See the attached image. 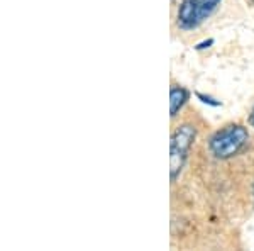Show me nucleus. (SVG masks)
<instances>
[{"label":"nucleus","mask_w":254,"mask_h":251,"mask_svg":"<svg viewBox=\"0 0 254 251\" xmlns=\"http://www.w3.org/2000/svg\"><path fill=\"white\" fill-rule=\"evenodd\" d=\"M249 131L243 124H229L219 129L208 139V150L217 160H229L239 155V151L248 145Z\"/></svg>","instance_id":"obj_1"},{"label":"nucleus","mask_w":254,"mask_h":251,"mask_svg":"<svg viewBox=\"0 0 254 251\" xmlns=\"http://www.w3.org/2000/svg\"><path fill=\"white\" fill-rule=\"evenodd\" d=\"M196 139V127L193 124H182L176 127V131L171 134L170 141V175L171 182H175L182 173L183 167L187 163L188 153L193 146Z\"/></svg>","instance_id":"obj_2"},{"label":"nucleus","mask_w":254,"mask_h":251,"mask_svg":"<svg viewBox=\"0 0 254 251\" xmlns=\"http://www.w3.org/2000/svg\"><path fill=\"white\" fill-rule=\"evenodd\" d=\"M176 24L182 31H191L202 24L198 10V0H182L176 14Z\"/></svg>","instance_id":"obj_3"},{"label":"nucleus","mask_w":254,"mask_h":251,"mask_svg":"<svg viewBox=\"0 0 254 251\" xmlns=\"http://www.w3.org/2000/svg\"><path fill=\"white\" fill-rule=\"evenodd\" d=\"M188 97H190V93H188L187 88L171 87V90H170V116L171 117L178 116V112L183 109V105L187 104Z\"/></svg>","instance_id":"obj_4"},{"label":"nucleus","mask_w":254,"mask_h":251,"mask_svg":"<svg viewBox=\"0 0 254 251\" xmlns=\"http://www.w3.org/2000/svg\"><path fill=\"white\" fill-rule=\"evenodd\" d=\"M220 2H222V0H198V10H200V19H202V22L214 14V10L220 5Z\"/></svg>","instance_id":"obj_5"},{"label":"nucleus","mask_w":254,"mask_h":251,"mask_svg":"<svg viewBox=\"0 0 254 251\" xmlns=\"http://www.w3.org/2000/svg\"><path fill=\"white\" fill-rule=\"evenodd\" d=\"M195 95H196V98H200V100H202L203 104H207V105H212V107H220V105H222V102L215 100V98H212L210 95H203V93H200V92H196Z\"/></svg>","instance_id":"obj_6"},{"label":"nucleus","mask_w":254,"mask_h":251,"mask_svg":"<svg viewBox=\"0 0 254 251\" xmlns=\"http://www.w3.org/2000/svg\"><path fill=\"white\" fill-rule=\"evenodd\" d=\"M212 44H214V39H207V41H202V43H198L195 46L196 51H202V49H207V48H210Z\"/></svg>","instance_id":"obj_7"},{"label":"nucleus","mask_w":254,"mask_h":251,"mask_svg":"<svg viewBox=\"0 0 254 251\" xmlns=\"http://www.w3.org/2000/svg\"><path fill=\"white\" fill-rule=\"evenodd\" d=\"M249 126L254 127V105H253V109H251V114H249Z\"/></svg>","instance_id":"obj_8"},{"label":"nucleus","mask_w":254,"mask_h":251,"mask_svg":"<svg viewBox=\"0 0 254 251\" xmlns=\"http://www.w3.org/2000/svg\"><path fill=\"white\" fill-rule=\"evenodd\" d=\"M253 2H254V0H253Z\"/></svg>","instance_id":"obj_9"}]
</instances>
